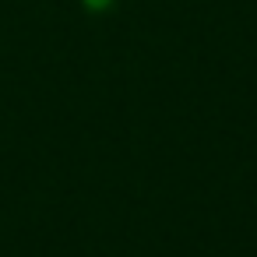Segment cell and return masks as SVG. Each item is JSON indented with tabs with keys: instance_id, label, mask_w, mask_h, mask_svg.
<instances>
[{
	"instance_id": "cell-1",
	"label": "cell",
	"mask_w": 257,
	"mask_h": 257,
	"mask_svg": "<svg viewBox=\"0 0 257 257\" xmlns=\"http://www.w3.org/2000/svg\"><path fill=\"white\" fill-rule=\"evenodd\" d=\"M109 0H88V8H106Z\"/></svg>"
}]
</instances>
